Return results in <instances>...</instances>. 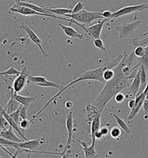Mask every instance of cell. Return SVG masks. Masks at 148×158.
Segmentation results:
<instances>
[{
    "label": "cell",
    "instance_id": "1",
    "mask_svg": "<svg viewBox=\"0 0 148 158\" xmlns=\"http://www.w3.org/2000/svg\"><path fill=\"white\" fill-rule=\"evenodd\" d=\"M113 70L115 74L114 78L105 83L101 92L92 102V105L101 113L112 98L125 89L129 88V79L123 74L121 65L119 64Z\"/></svg>",
    "mask_w": 148,
    "mask_h": 158
},
{
    "label": "cell",
    "instance_id": "2",
    "mask_svg": "<svg viewBox=\"0 0 148 158\" xmlns=\"http://www.w3.org/2000/svg\"><path fill=\"white\" fill-rule=\"evenodd\" d=\"M106 69H109L107 65V64L104 61L103 65H102L101 67L96 69H94V70H88L87 71H85L84 73H83V74L80 75L77 78L71 81L69 84L64 86L61 90H59V92L55 94L53 98H51V99L46 102V104L42 108L38 113L32 116V119H31V121H31V123H32V122H34V119L35 118H37V117L45 110V109L46 108V107H47L49 106V104H51V102H52L53 100H55L58 96H59L60 94L63 92H64L65 90L69 88L70 86H72L74 84H76L80 81H87V80H94V81H99V82H101L105 84V81L103 78V73Z\"/></svg>",
    "mask_w": 148,
    "mask_h": 158
},
{
    "label": "cell",
    "instance_id": "3",
    "mask_svg": "<svg viewBox=\"0 0 148 158\" xmlns=\"http://www.w3.org/2000/svg\"><path fill=\"white\" fill-rule=\"evenodd\" d=\"M10 10L14 13H16L18 14L22 15L23 16H46L49 18H52L54 19H60L68 22L69 19L63 18L56 15L45 14L38 12L35 10H33L31 8L25 6H20V5H14L10 8Z\"/></svg>",
    "mask_w": 148,
    "mask_h": 158
},
{
    "label": "cell",
    "instance_id": "4",
    "mask_svg": "<svg viewBox=\"0 0 148 158\" xmlns=\"http://www.w3.org/2000/svg\"><path fill=\"white\" fill-rule=\"evenodd\" d=\"M30 73H28L27 68L25 67L22 70V73L16 78L14 80L13 84V88L14 89V94H17L21 92L26 86L28 85V75Z\"/></svg>",
    "mask_w": 148,
    "mask_h": 158
},
{
    "label": "cell",
    "instance_id": "5",
    "mask_svg": "<svg viewBox=\"0 0 148 158\" xmlns=\"http://www.w3.org/2000/svg\"><path fill=\"white\" fill-rule=\"evenodd\" d=\"M147 9H148V3L142 4L139 5L124 6L119 10H117L115 12L112 13L111 19L117 18L119 17L133 14L136 12H141V11L142 12L144 10H147Z\"/></svg>",
    "mask_w": 148,
    "mask_h": 158
},
{
    "label": "cell",
    "instance_id": "6",
    "mask_svg": "<svg viewBox=\"0 0 148 158\" xmlns=\"http://www.w3.org/2000/svg\"><path fill=\"white\" fill-rule=\"evenodd\" d=\"M141 22L140 20H137L129 23L123 22L121 25L116 26V30L119 34V37L120 38H125L132 35L137 30V27Z\"/></svg>",
    "mask_w": 148,
    "mask_h": 158
},
{
    "label": "cell",
    "instance_id": "7",
    "mask_svg": "<svg viewBox=\"0 0 148 158\" xmlns=\"http://www.w3.org/2000/svg\"><path fill=\"white\" fill-rule=\"evenodd\" d=\"M44 139H31V140H26L24 141L21 143H18L14 145L13 148H22L27 149L31 151H37V149H40L41 147L44 143V141L42 140Z\"/></svg>",
    "mask_w": 148,
    "mask_h": 158
},
{
    "label": "cell",
    "instance_id": "8",
    "mask_svg": "<svg viewBox=\"0 0 148 158\" xmlns=\"http://www.w3.org/2000/svg\"><path fill=\"white\" fill-rule=\"evenodd\" d=\"M66 127L68 131V139H67V144L65 147L64 150L63 151V152L64 155V157L66 156V153L67 151L70 148L71 146V143L72 141V135L74 132V121L73 119V115H72V112H69V114L67 116L66 118Z\"/></svg>",
    "mask_w": 148,
    "mask_h": 158
},
{
    "label": "cell",
    "instance_id": "9",
    "mask_svg": "<svg viewBox=\"0 0 148 158\" xmlns=\"http://www.w3.org/2000/svg\"><path fill=\"white\" fill-rule=\"evenodd\" d=\"M19 27L22 29H23L28 34V37L31 39V40L32 42H34L35 44H36L38 48L40 49L41 51L43 56L47 58L48 55L46 53V52L44 51V49H43V48L42 47V41L38 37L37 34L34 33L31 28H30L27 25H26L25 23H22L21 25L19 26Z\"/></svg>",
    "mask_w": 148,
    "mask_h": 158
},
{
    "label": "cell",
    "instance_id": "10",
    "mask_svg": "<svg viewBox=\"0 0 148 158\" xmlns=\"http://www.w3.org/2000/svg\"><path fill=\"white\" fill-rule=\"evenodd\" d=\"M109 19H104L98 22V23L95 24L94 25H91L90 27H86L88 35L92 39L100 38L102 30L104 26V24Z\"/></svg>",
    "mask_w": 148,
    "mask_h": 158
},
{
    "label": "cell",
    "instance_id": "11",
    "mask_svg": "<svg viewBox=\"0 0 148 158\" xmlns=\"http://www.w3.org/2000/svg\"><path fill=\"white\" fill-rule=\"evenodd\" d=\"M104 18L101 15V12H91L86 10H83V16L80 21V23L86 25H92V23L95 20L104 19Z\"/></svg>",
    "mask_w": 148,
    "mask_h": 158
},
{
    "label": "cell",
    "instance_id": "12",
    "mask_svg": "<svg viewBox=\"0 0 148 158\" xmlns=\"http://www.w3.org/2000/svg\"><path fill=\"white\" fill-rule=\"evenodd\" d=\"M78 140V139H77ZM78 141L80 143L79 146L82 148L83 152L84 153V157L85 158H97L99 157L97 152L95 149V144H96V139H92V144L89 146H87L83 141Z\"/></svg>",
    "mask_w": 148,
    "mask_h": 158
},
{
    "label": "cell",
    "instance_id": "13",
    "mask_svg": "<svg viewBox=\"0 0 148 158\" xmlns=\"http://www.w3.org/2000/svg\"><path fill=\"white\" fill-rule=\"evenodd\" d=\"M135 106L133 109L131 110V111L128 117L129 120H132L135 116H136L142 107H143V102L145 100V93H141L138 96H135Z\"/></svg>",
    "mask_w": 148,
    "mask_h": 158
},
{
    "label": "cell",
    "instance_id": "14",
    "mask_svg": "<svg viewBox=\"0 0 148 158\" xmlns=\"http://www.w3.org/2000/svg\"><path fill=\"white\" fill-rule=\"evenodd\" d=\"M1 114L3 115V116H4L6 118V119L9 122V124L10 126L14 129V130H16L18 133V135H20L22 138L23 139H24L25 141L28 140L27 137L25 136V133L23 132V130L21 129V128L20 127V126H18V125L15 122L14 119L10 116L9 114H8L4 110L3 108L1 107Z\"/></svg>",
    "mask_w": 148,
    "mask_h": 158
},
{
    "label": "cell",
    "instance_id": "15",
    "mask_svg": "<svg viewBox=\"0 0 148 158\" xmlns=\"http://www.w3.org/2000/svg\"><path fill=\"white\" fill-rule=\"evenodd\" d=\"M13 129H14L11 126H10V127L7 129L1 130V131H0L1 137L5 138L6 139L13 141L14 142H17V143H21V142H23L24 141H25L24 139H20L19 138H18L16 136V135L14 134Z\"/></svg>",
    "mask_w": 148,
    "mask_h": 158
},
{
    "label": "cell",
    "instance_id": "16",
    "mask_svg": "<svg viewBox=\"0 0 148 158\" xmlns=\"http://www.w3.org/2000/svg\"><path fill=\"white\" fill-rule=\"evenodd\" d=\"M58 25L63 30V31H64V33H65V34L67 36H68V37L70 38H79L80 40L83 39L84 36H83V34L77 32L72 27L67 26H65V25L60 23L58 24Z\"/></svg>",
    "mask_w": 148,
    "mask_h": 158
},
{
    "label": "cell",
    "instance_id": "17",
    "mask_svg": "<svg viewBox=\"0 0 148 158\" xmlns=\"http://www.w3.org/2000/svg\"><path fill=\"white\" fill-rule=\"evenodd\" d=\"M15 5H20V6H27L30 8H31L33 10H35L38 12H40L42 14H52L51 12L48 11L47 10H46L43 6H37L35 5L32 3L28 2L27 1H18V0H16V3Z\"/></svg>",
    "mask_w": 148,
    "mask_h": 158
},
{
    "label": "cell",
    "instance_id": "18",
    "mask_svg": "<svg viewBox=\"0 0 148 158\" xmlns=\"http://www.w3.org/2000/svg\"><path fill=\"white\" fill-rule=\"evenodd\" d=\"M141 65H139V70L135 77L133 82L131 85H130L129 90L133 93L134 97L137 95L138 92L141 86Z\"/></svg>",
    "mask_w": 148,
    "mask_h": 158
},
{
    "label": "cell",
    "instance_id": "19",
    "mask_svg": "<svg viewBox=\"0 0 148 158\" xmlns=\"http://www.w3.org/2000/svg\"><path fill=\"white\" fill-rule=\"evenodd\" d=\"M14 99L16 100L18 102H19L21 105L26 107L28 109V107L32 102H35L37 99V97H26L20 95L18 94L14 95Z\"/></svg>",
    "mask_w": 148,
    "mask_h": 158
},
{
    "label": "cell",
    "instance_id": "20",
    "mask_svg": "<svg viewBox=\"0 0 148 158\" xmlns=\"http://www.w3.org/2000/svg\"><path fill=\"white\" fill-rule=\"evenodd\" d=\"M102 117V113H98L95 116H94L91 124V135L92 138L94 136L96 132L100 129L101 128V119Z\"/></svg>",
    "mask_w": 148,
    "mask_h": 158
},
{
    "label": "cell",
    "instance_id": "21",
    "mask_svg": "<svg viewBox=\"0 0 148 158\" xmlns=\"http://www.w3.org/2000/svg\"><path fill=\"white\" fill-rule=\"evenodd\" d=\"M140 65V64H139ZM141 65V86L137 94L135 96H138L141 93H143L145 89L146 88L147 84H148V78H147V74L145 71V68L144 66Z\"/></svg>",
    "mask_w": 148,
    "mask_h": 158
},
{
    "label": "cell",
    "instance_id": "22",
    "mask_svg": "<svg viewBox=\"0 0 148 158\" xmlns=\"http://www.w3.org/2000/svg\"><path fill=\"white\" fill-rule=\"evenodd\" d=\"M46 10L48 11L51 12L52 14L56 15L57 16H65L66 15L71 14H72V10L67 9V8H53L51 7H46L43 6Z\"/></svg>",
    "mask_w": 148,
    "mask_h": 158
},
{
    "label": "cell",
    "instance_id": "23",
    "mask_svg": "<svg viewBox=\"0 0 148 158\" xmlns=\"http://www.w3.org/2000/svg\"><path fill=\"white\" fill-rule=\"evenodd\" d=\"M129 44L132 45L133 46H134V48L139 47V46L146 47L148 45V37L141 40H138L136 38H131L129 41Z\"/></svg>",
    "mask_w": 148,
    "mask_h": 158
},
{
    "label": "cell",
    "instance_id": "24",
    "mask_svg": "<svg viewBox=\"0 0 148 158\" xmlns=\"http://www.w3.org/2000/svg\"><path fill=\"white\" fill-rule=\"evenodd\" d=\"M113 116H114V118H115L116 121L117 122L118 125L120 126V128H121L122 130H123L125 133L130 134L131 133L130 129L125 121H123L122 119H121L120 117H119L115 114H113Z\"/></svg>",
    "mask_w": 148,
    "mask_h": 158
},
{
    "label": "cell",
    "instance_id": "25",
    "mask_svg": "<svg viewBox=\"0 0 148 158\" xmlns=\"http://www.w3.org/2000/svg\"><path fill=\"white\" fill-rule=\"evenodd\" d=\"M35 85L40 86L42 87H47V88L53 87V88L58 89L59 90H61L64 87V86L61 85L60 84L57 83V82H51V81H47L46 82H43V83H37V84H35Z\"/></svg>",
    "mask_w": 148,
    "mask_h": 158
},
{
    "label": "cell",
    "instance_id": "26",
    "mask_svg": "<svg viewBox=\"0 0 148 158\" xmlns=\"http://www.w3.org/2000/svg\"><path fill=\"white\" fill-rule=\"evenodd\" d=\"M28 81L29 83H33L34 84L37 83H43L45 82L47 80L46 77L42 76H32L31 75H28Z\"/></svg>",
    "mask_w": 148,
    "mask_h": 158
},
{
    "label": "cell",
    "instance_id": "27",
    "mask_svg": "<svg viewBox=\"0 0 148 158\" xmlns=\"http://www.w3.org/2000/svg\"><path fill=\"white\" fill-rule=\"evenodd\" d=\"M145 52L143 57L138 58V63L140 65H142L146 69H148V45L145 47Z\"/></svg>",
    "mask_w": 148,
    "mask_h": 158
},
{
    "label": "cell",
    "instance_id": "28",
    "mask_svg": "<svg viewBox=\"0 0 148 158\" xmlns=\"http://www.w3.org/2000/svg\"><path fill=\"white\" fill-rule=\"evenodd\" d=\"M121 130L117 126L113 127L110 130V135L113 139L119 140L121 137Z\"/></svg>",
    "mask_w": 148,
    "mask_h": 158
},
{
    "label": "cell",
    "instance_id": "29",
    "mask_svg": "<svg viewBox=\"0 0 148 158\" xmlns=\"http://www.w3.org/2000/svg\"><path fill=\"white\" fill-rule=\"evenodd\" d=\"M22 73V71H19L18 70H16L13 66L10 67L8 70L1 72V75H5V77L8 75H17L20 74Z\"/></svg>",
    "mask_w": 148,
    "mask_h": 158
},
{
    "label": "cell",
    "instance_id": "30",
    "mask_svg": "<svg viewBox=\"0 0 148 158\" xmlns=\"http://www.w3.org/2000/svg\"><path fill=\"white\" fill-rule=\"evenodd\" d=\"M115 71L113 69H106L103 73V78L105 82L113 79L115 77Z\"/></svg>",
    "mask_w": 148,
    "mask_h": 158
},
{
    "label": "cell",
    "instance_id": "31",
    "mask_svg": "<svg viewBox=\"0 0 148 158\" xmlns=\"http://www.w3.org/2000/svg\"><path fill=\"white\" fill-rule=\"evenodd\" d=\"M31 124V121H28L27 119H24L20 121L18 125L21 128V129L23 130V132L25 133V131L27 130L30 127Z\"/></svg>",
    "mask_w": 148,
    "mask_h": 158
},
{
    "label": "cell",
    "instance_id": "32",
    "mask_svg": "<svg viewBox=\"0 0 148 158\" xmlns=\"http://www.w3.org/2000/svg\"><path fill=\"white\" fill-rule=\"evenodd\" d=\"M93 40V43L94 46L96 47L98 49H100L102 51H106V48L104 46V42L102 41V40L100 38H96V39H92Z\"/></svg>",
    "mask_w": 148,
    "mask_h": 158
},
{
    "label": "cell",
    "instance_id": "33",
    "mask_svg": "<svg viewBox=\"0 0 148 158\" xmlns=\"http://www.w3.org/2000/svg\"><path fill=\"white\" fill-rule=\"evenodd\" d=\"M133 50H134L135 55L136 56V57H138V58L143 57L145 55V47L139 46V47L134 48Z\"/></svg>",
    "mask_w": 148,
    "mask_h": 158
},
{
    "label": "cell",
    "instance_id": "34",
    "mask_svg": "<svg viewBox=\"0 0 148 158\" xmlns=\"http://www.w3.org/2000/svg\"><path fill=\"white\" fill-rule=\"evenodd\" d=\"M22 106V105H20V107L18 108V109L17 110H16L15 111L12 112V114H9L10 116H11L14 120L15 121V122L18 123V125L19 123V122H20V109H21V107Z\"/></svg>",
    "mask_w": 148,
    "mask_h": 158
},
{
    "label": "cell",
    "instance_id": "35",
    "mask_svg": "<svg viewBox=\"0 0 148 158\" xmlns=\"http://www.w3.org/2000/svg\"><path fill=\"white\" fill-rule=\"evenodd\" d=\"M85 4L82 2H78L76 5L74 6V8L72 10V14H74L78 13L79 12L82 11L83 10V8L84 7Z\"/></svg>",
    "mask_w": 148,
    "mask_h": 158
},
{
    "label": "cell",
    "instance_id": "36",
    "mask_svg": "<svg viewBox=\"0 0 148 158\" xmlns=\"http://www.w3.org/2000/svg\"><path fill=\"white\" fill-rule=\"evenodd\" d=\"M10 124L3 115L1 114V130L7 129L10 127Z\"/></svg>",
    "mask_w": 148,
    "mask_h": 158
},
{
    "label": "cell",
    "instance_id": "37",
    "mask_svg": "<svg viewBox=\"0 0 148 158\" xmlns=\"http://www.w3.org/2000/svg\"><path fill=\"white\" fill-rule=\"evenodd\" d=\"M105 137L103 135L101 132L100 131V130H99L97 131V132L95 133V134L94 135V136L92 137V139H95L96 140L98 141H101L102 140L104 139Z\"/></svg>",
    "mask_w": 148,
    "mask_h": 158
},
{
    "label": "cell",
    "instance_id": "38",
    "mask_svg": "<svg viewBox=\"0 0 148 158\" xmlns=\"http://www.w3.org/2000/svg\"><path fill=\"white\" fill-rule=\"evenodd\" d=\"M125 96L123 93H117L115 96V101L117 103H122L125 101Z\"/></svg>",
    "mask_w": 148,
    "mask_h": 158
},
{
    "label": "cell",
    "instance_id": "39",
    "mask_svg": "<svg viewBox=\"0 0 148 158\" xmlns=\"http://www.w3.org/2000/svg\"><path fill=\"white\" fill-rule=\"evenodd\" d=\"M27 108L24 106H22L20 109V120L24 119H27Z\"/></svg>",
    "mask_w": 148,
    "mask_h": 158
},
{
    "label": "cell",
    "instance_id": "40",
    "mask_svg": "<svg viewBox=\"0 0 148 158\" xmlns=\"http://www.w3.org/2000/svg\"><path fill=\"white\" fill-rule=\"evenodd\" d=\"M100 130V131L103 134V135H104L105 137L108 136V135L110 133L109 129L108 127H107V126H102V127H101Z\"/></svg>",
    "mask_w": 148,
    "mask_h": 158
},
{
    "label": "cell",
    "instance_id": "41",
    "mask_svg": "<svg viewBox=\"0 0 148 158\" xmlns=\"http://www.w3.org/2000/svg\"><path fill=\"white\" fill-rule=\"evenodd\" d=\"M143 108L145 116H148V100L146 99L143 102Z\"/></svg>",
    "mask_w": 148,
    "mask_h": 158
},
{
    "label": "cell",
    "instance_id": "42",
    "mask_svg": "<svg viewBox=\"0 0 148 158\" xmlns=\"http://www.w3.org/2000/svg\"><path fill=\"white\" fill-rule=\"evenodd\" d=\"M101 15L105 19H109V20L111 19V16L112 15V13H111L109 10H105L104 12H101Z\"/></svg>",
    "mask_w": 148,
    "mask_h": 158
},
{
    "label": "cell",
    "instance_id": "43",
    "mask_svg": "<svg viewBox=\"0 0 148 158\" xmlns=\"http://www.w3.org/2000/svg\"><path fill=\"white\" fill-rule=\"evenodd\" d=\"M128 105H129V107L131 110L133 109L134 107H135V100L134 99L129 100Z\"/></svg>",
    "mask_w": 148,
    "mask_h": 158
},
{
    "label": "cell",
    "instance_id": "44",
    "mask_svg": "<svg viewBox=\"0 0 148 158\" xmlns=\"http://www.w3.org/2000/svg\"><path fill=\"white\" fill-rule=\"evenodd\" d=\"M1 149H2V150H4L6 153H8L9 155H10V157H12V158H16V156H15L14 155H13L12 153H11V152H9L8 149H6V148L5 147H3V145H1Z\"/></svg>",
    "mask_w": 148,
    "mask_h": 158
},
{
    "label": "cell",
    "instance_id": "45",
    "mask_svg": "<svg viewBox=\"0 0 148 158\" xmlns=\"http://www.w3.org/2000/svg\"><path fill=\"white\" fill-rule=\"evenodd\" d=\"M65 107L68 109V110H71L72 108H73V103L70 102V101H67L65 104Z\"/></svg>",
    "mask_w": 148,
    "mask_h": 158
},
{
    "label": "cell",
    "instance_id": "46",
    "mask_svg": "<svg viewBox=\"0 0 148 158\" xmlns=\"http://www.w3.org/2000/svg\"><path fill=\"white\" fill-rule=\"evenodd\" d=\"M145 99L148 100V90L146 93H145Z\"/></svg>",
    "mask_w": 148,
    "mask_h": 158
},
{
    "label": "cell",
    "instance_id": "47",
    "mask_svg": "<svg viewBox=\"0 0 148 158\" xmlns=\"http://www.w3.org/2000/svg\"><path fill=\"white\" fill-rule=\"evenodd\" d=\"M148 90V84H147V86H146V88L145 89V91H144V92L143 93H145Z\"/></svg>",
    "mask_w": 148,
    "mask_h": 158
},
{
    "label": "cell",
    "instance_id": "48",
    "mask_svg": "<svg viewBox=\"0 0 148 158\" xmlns=\"http://www.w3.org/2000/svg\"><path fill=\"white\" fill-rule=\"evenodd\" d=\"M18 1H26V0H18Z\"/></svg>",
    "mask_w": 148,
    "mask_h": 158
},
{
    "label": "cell",
    "instance_id": "49",
    "mask_svg": "<svg viewBox=\"0 0 148 158\" xmlns=\"http://www.w3.org/2000/svg\"><path fill=\"white\" fill-rule=\"evenodd\" d=\"M2 1H4V0H2Z\"/></svg>",
    "mask_w": 148,
    "mask_h": 158
}]
</instances>
